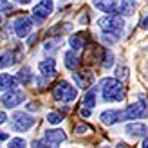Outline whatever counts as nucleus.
Returning <instances> with one entry per match:
<instances>
[{
    "mask_svg": "<svg viewBox=\"0 0 148 148\" xmlns=\"http://www.w3.org/2000/svg\"><path fill=\"white\" fill-rule=\"evenodd\" d=\"M101 94L105 101H123L125 99V87L119 78H103L101 79Z\"/></svg>",
    "mask_w": 148,
    "mask_h": 148,
    "instance_id": "obj_1",
    "label": "nucleus"
},
{
    "mask_svg": "<svg viewBox=\"0 0 148 148\" xmlns=\"http://www.w3.org/2000/svg\"><path fill=\"white\" fill-rule=\"evenodd\" d=\"M141 146H143V148H148V137H146L145 141H143V145H141Z\"/></svg>",
    "mask_w": 148,
    "mask_h": 148,
    "instance_id": "obj_31",
    "label": "nucleus"
},
{
    "mask_svg": "<svg viewBox=\"0 0 148 148\" xmlns=\"http://www.w3.org/2000/svg\"><path fill=\"white\" fill-rule=\"evenodd\" d=\"M116 71H117V72H116V76L119 78V79H123V78L127 79V78H128V69H127V67H117Z\"/></svg>",
    "mask_w": 148,
    "mask_h": 148,
    "instance_id": "obj_24",
    "label": "nucleus"
},
{
    "mask_svg": "<svg viewBox=\"0 0 148 148\" xmlns=\"http://www.w3.org/2000/svg\"><path fill=\"white\" fill-rule=\"evenodd\" d=\"M18 60H20V58H18L16 51H7V53H4L2 56H0V69L11 67V65H14Z\"/></svg>",
    "mask_w": 148,
    "mask_h": 148,
    "instance_id": "obj_12",
    "label": "nucleus"
},
{
    "mask_svg": "<svg viewBox=\"0 0 148 148\" xmlns=\"http://www.w3.org/2000/svg\"><path fill=\"white\" fill-rule=\"evenodd\" d=\"M99 119H101L103 125H114V123L123 119V112L121 110H105Z\"/></svg>",
    "mask_w": 148,
    "mask_h": 148,
    "instance_id": "obj_11",
    "label": "nucleus"
},
{
    "mask_svg": "<svg viewBox=\"0 0 148 148\" xmlns=\"http://www.w3.org/2000/svg\"><path fill=\"white\" fill-rule=\"evenodd\" d=\"M146 116H148V105L145 99L132 103L127 110H123V119H139V117H146Z\"/></svg>",
    "mask_w": 148,
    "mask_h": 148,
    "instance_id": "obj_6",
    "label": "nucleus"
},
{
    "mask_svg": "<svg viewBox=\"0 0 148 148\" xmlns=\"http://www.w3.org/2000/svg\"><path fill=\"white\" fill-rule=\"evenodd\" d=\"M16 2H18V4H29L31 0H16Z\"/></svg>",
    "mask_w": 148,
    "mask_h": 148,
    "instance_id": "obj_32",
    "label": "nucleus"
},
{
    "mask_svg": "<svg viewBox=\"0 0 148 148\" xmlns=\"http://www.w3.org/2000/svg\"><path fill=\"white\" fill-rule=\"evenodd\" d=\"M98 24H99V27H101L105 33L116 34L117 38H119V34L123 33V27H125V18L121 16V14H114V13H110L108 16L99 18Z\"/></svg>",
    "mask_w": 148,
    "mask_h": 148,
    "instance_id": "obj_2",
    "label": "nucleus"
},
{
    "mask_svg": "<svg viewBox=\"0 0 148 148\" xmlns=\"http://www.w3.org/2000/svg\"><path fill=\"white\" fill-rule=\"evenodd\" d=\"M141 27H143V29H148V14L141 20Z\"/></svg>",
    "mask_w": 148,
    "mask_h": 148,
    "instance_id": "obj_28",
    "label": "nucleus"
},
{
    "mask_svg": "<svg viewBox=\"0 0 148 148\" xmlns=\"http://www.w3.org/2000/svg\"><path fill=\"white\" fill-rule=\"evenodd\" d=\"M7 139V134H4V132H0V141H5Z\"/></svg>",
    "mask_w": 148,
    "mask_h": 148,
    "instance_id": "obj_30",
    "label": "nucleus"
},
{
    "mask_svg": "<svg viewBox=\"0 0 148 148\" xmlns=\"http://www.w3.org/2000/svg\"><path fill=\"white\" fill-rule=\"evenodd\" d=\"M53 9H54L53 0H42V2H38V5H34V9H33V22L38 25L43 24V20L49 18Z\"/></svg>",
    "mask_w": 148,
    "mask_h": 148,
    "instance_id": "obj_5",
    "label": "nucleus"
},
{
    "mask_svg": "<svg viewBox=\"0 0 148 148\" xmlns=\"http://www.w3.org/2000/svg\"><path fill=\"white\" fill-rule=\"evenodd\" d=\"M13 29H14V33H16V36L24 38V36H27L29 33H31L33 20L29 16H18L16 20H14V24H13Z\"/></svg>",
    "mask_w": 148,
    "mask_h": 148,
    "instance_id": "obj_8",
    "label": "nucleus"
},
{
    "mask_svg": "<svg viewBox=\"0 0 148 148\" xmlns=\"http://www.w3.org/2000/svg\"><path fill=\"white\" fill-rule=\"evenodd\" d=\"M0 24H2V16H0Z\"/></svg>",
    "mask_w": 148,
    "mask_h": 148,
    "instance_id": "obj_33",
    "label": "nucleus"
},
{
    "mask_svg": "<svg viewBox=\"0 0 148 148\" xmlns=\"http://www.w3.org/2000/svg\"><path fill=\"white\" fill-rule=\"evenodd\" d=\"M74 132H76V134H87V132H88V127H87V125H83V123H79V125H76Z\"/></svg>",
    "mask_w": 148,
    "mask_h": 148,
    "instance_id": "obj_25",
    "label": "nucleus"
},
{
    "mask_svg": "<svg viewBox=\"0 0 148 148\" xmlns=\"http://www.w3.org/2000/svg\"><path fill=\"white\" fill-rule=\"evenodd\" d=\"M116 2H117V0H92L94 7H98V9L103 11V13H114Z\"/></svg>",
    "mask_w": 148,
    "mask_h": 148,
    "instance_id": "obj_14",
    "label": "nucleus"
},
{
    "mask_svg": "<svg viewBox=\"0 0 148 148\" xmlns=\"http://www.w3.org/2000/svg\"><path fill=\"white\" fill-rule=\"evenodd\" d=\"M18 85V78L9 76V74H0V90H9Z\"/></svg>",
    "mask_w": 148,
    "mask_h": 148,
    "instance_id": "obj_13",
    "label": "nucleus"
},
{
    "mask_svg": "<svg viewBox=\"0 0 148 148\" xmlns=\"http://www.w3.org/2000/svg\"><path fill=\"white\" fill-rule=\"evenodd\" d=\"M7 121V116L4 114V112H0V125H2V123H5Z\"/></svg>",
    "mask_w": 148,
    "mask_h": 148,
    "instance_id": "obj_29",
    "label": "nucleus"
},
{
    "mask_svg": "<svg viewBox=\"0 0 148 148\" xmlns=\"http://www.w3.org/2000/svg\"><path fill=\"white\" fill-rule=\"evenodd\" d=\"M76 96H78V90L67 81H60L53 90V98L60 103H71L76 99Z\"/></svg>",
    "mask_w": 148,
    "mask_h": 148,
    "instance_id": "obj_3",
    "label": "nucleus"
},
{
    "mask_svg": "<svg viewBox=\"0 0 148 148\" xmlns=\"http://www.w3.org/2000/svg\"><path fill=\"white\" fill-rule=\"evenodd\" d=\"M125 130H127L130 136L139 137V136H145L146 132H148V127L143 125V123H130V125H127V128H125Z\"/></svg>",
    "mask_w": 148,
    "mask_h": 148,
    "instance_id": "obj_15",
    "label": "nucleus"
},
{
    "mask_svg": "<svg viewBox=\"0 0 148 148\" xmlns=\"http://www.w3.org/2000/svg\"><path fill=\"white\" fill-rule=\"evenodd\" d=\"M78 63H79V58H78L76 53H74V49L67 51V53H65V67H67L69 71H74L78 67Z\"/></svg>",
    "mask_w": 148,
    "mask_h": 148,
    "instance_id": "obj_18",
    "label": "nucleus"
},
{
    "mask_svg": "<svg viewBox=\"0 0 148 148\" xmlns=\"http://www.w3.org/2000/svg\"><path fill=\"white\" fill-rule=\"evenodd\" d=\"M45 139L53 146H56V145H60V143H63L65 139H67V134H65L62 128H54V130H47L45 132Z\"/></svg>",
    "mask_w": 148,
    "mask_h": 148,
    "instance_id": "obj_10",
    "label": "nucleus"
},
{
    "mask_svg": "<svg viewBox=\"0 0 148 148\" xmlns=\"http://www.w3.org/2000/svg\"><path fill=\"white\" fill-rule=\"evenodd\" d=\"M24 99H25V94H24V90H18V88H9V92H5L0 98V101H2V105L5 108L18 107L20 103H24Z\"/></svg>",
    "mask_w": 148,
    "mask_h": 148,
    "instance_id": "obj_7",
    "label": "nucleus"
},
{
    "mask_svg": "<svg viewBox=\"0 0 148 148\" xmlns=\"http://www.w3.org/2000/svg\"><path fill=\"white\" fill-rule=\"evenodd\" d=\"M47 121H49V123H53V125H58V123H62V121H63V116H62L60 112H49Z\"/></svg>",
    "mask_w": 148,
    "mask_h": 148,
    "instance_id": "obj_21",
    "label": "nucleus"
},
{
    "mask_svg": "<svg viewBox=\"0 0 148 148\" xmlns=\"http://www.w3.org/2000/svg\"><path fill=\"white\" fill-rule=\"evenodd\" d=\"M38 69H40V72H42L45 78H53L54 74H56V62H54V58L42 60V62L38 63Z\"/></svg>",
    "mask_w": 148,
    "mask_h": 148,
    "instance_id": "obj_9",
    "label": "nucleus"
},
{
    "mask_svg": "<svg viewBox=\"0 0 148 148\" xmlns=\"http://www.w3.org/2000/svg\"><path fill=\"white\" fill-rule=\"evenodd\" d=\"M103 58H105V60H103V67H112V65H114V56L112 54H110V53H105V54H103Z\"/></svg>",
    "mask_w": 148,
    "mask_h": 148,
    "instance_id": "obj_22",
    "label": "nucleus"
},
{
    "mask_svg": "<svg viewBox=\"0 0 148 148\" xmlns=\"http://www.w3.org/2000/svg\"><path fill=\"white\" fill-rule=\"evenodd\" d=\"M18 81H22L24 85H27L29 81H31V71H29V67H24V69H20L18 71Z\"/></svg>",
    "mask_w": 148,
    "mask_h": 148,
    "instance_id": "obj_20",
    "label": "nucleus"
},
{
    "mask_svg": "<svg viewBox=\"0 0 148 148\" xmlns=\"http://www.w3.org/2000/svg\"><path fill=\"white\" fill-rule=\"evenodd\" d=\"M79 114L83 116V117H88V116H90V108H87V107H83V108L79 110Z\"/></svg>",
    "mask_w": 148,
    "mask_h": 148,
    "instance_id": "obj_27",
    "label": "nucleus"
},
{
    "mask_svg": "<svg viewBox=\"0 0 148 148\" xmlns=\"http://www.w3.org/2000/svg\"><path fill=\"white\" fill-rule=\"evenodd\" d=\"M134 11H136V2H134V0H121L117 13H119V14H125V16H132V14H134Z\"/></svg>",
    "mask_w": 148,
    "mask_h": 148,
    "instance_id": "obj_16",
    "label": "nucleus"
},
{
    "mask_svg": "<svg viewBox=\"0 0 148 148\" xmlns=\"http://www.w3.org/2000/svg\"><path fill=\"white\" fill-rule=\"evenodd\" d=\"M22 146H25V141H24V139H20V137L11 139V141H9V148H22Z\"/></svg>",
    "mask_w": 148,
    "mask_h": 148,
    "instance_id": "obj_23",
    "label": "nucleus"
},
{
    "mask_svg": "<svg viewBox=\"0 0 148 148\" xmlns=\"http://www.w3.org/2000/svg\"><path fill=\"white\" fill-rule=\"evenodd\" d=\"M94 105H96V88H90V90L85 94V98H83V107L92 108Z\"/></svg>",
    "mask_w": 148,
    "mask_h": 148,
    "instance_id": "obj_19",
    "label": "nucleus"
},
{
    "mask_svg": "<svg viewBox=\"0 0 148 148\" xmlns=\"http://www.w3.org/2000/svg\"><path fill=\"white\" fill-rule=\"evenodd\" d=\"M0 11H11V4H9V0H0Z\"/></svg>",
    "mask_w": 148,
    "mask_h": 148,
    "instance_id": "obj_26",
    "label": "nucleus"
},
{
    "mask_svg": "<svg viewBox=\"0 0 148 148\" xmlns=\"http://www.w3.org/2000/svg\"><path fill=\"white\" fill-rule=\"evenodd\" d=\"M69 43H71V49L78 51V49H83V47H85V43H87V38H85V34L78 33V34H72L71 38H69Z\"/></svg>",
    "mask_w": 148,
    "mask_h": 148,
    "instance_id": "obj_17",
    "label": "nucleus"
},
{
    "mask_svg": "<svg viewBox=\"0 0 148 148\" xmlns=\"http://www.w3.org/2000/svg\"><path fill=\"white\" fill-rule=\"evenodd\" d=\"M34 123H36V119L33 116L25 114V112H14L13 117H11V127L16 132H25V130L31 128Z\"/></svg>",
    "mask_w": 148,
    "mask_h": 148,
    "instance_id": "obj_4",
    "label": "nucleus"
}]
</instances>
